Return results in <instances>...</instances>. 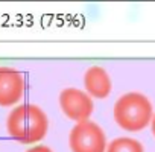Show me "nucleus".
Returning a JSON list of instances; mask_svg holds the SVG:
<instances>
[{"mask_svg":"<svg viewBox=\"0 0 155 152\" xmlns=\"http://www.w3.org/2000/svg\"><path fill=\"white\" fill-rule=\"evenodd\" d=\"M47 116L40 107L34 104H23L15 107L6 119L8 134L25 144H32L43 140L47 134Z\"/></svg>","mask_w":155,"mask_h":152,"instance_id":"nucleus-1","label":"nucleus"},{"mask_svg":"<svg viewBox=\"0 0 155 152\" xmlns=\"http://www.w3.org/2000/svg\"><path fill=\"white\" fill-rule=\"evenodd\" d=\"M152 104L143 93H125L114 104V120L125 131H141L152 122Z\"/></svg>","mask_w":155,"mask_h":152,"instance_id":"nucleus-2","label":"nucleus"},{"mask_svg":"<svg viewBox=\"0 0 155 152\" xmlns=\"http://www.w3.org/2000/svg\"><path fill=\"white\" fill-rule=\"evenodd\" d=\"M71 152H107V137L102 128L91 120L79 122L68 135Z\"/></svg>","mask_w":155,"mask_h":152,"instance_id":"nucleus-3","label":"nucleus"},{"mask_svg":"<svg viewBox=\"0 0 155 152\" xmlns=\"http://www.w3.org/2000/svg\"><path fill=\"white\" fill-rule=\"evenodd\" d=\"M59 107L62 113L74 120V122H85L93 114L94 104L91 97L78 88H65L59 94Z\"/></svg>","mask_w":155,"mask_h":152,"instance_id":"nucleus-4","label":"nucleus"},{"mask_svg":"<svg viewBox=\"0 0 155 152\" xmlns=\"http://www.w3.org/2000/svg\"><path fill=\"white\" fill-rule=\"evenodd\" d=\"M25 94L23 74L9 65H0V107H11Z\"/></svg>","mask_w":155,"mask_h":152,"instance_id":"nucleus-5","label":"nucleus"},{"mask_svg":"<svg viewBox=\"0 0 155 152\" xmlns=\"http://www.w3.org/2000/svg\"><path fill=\"white\" fill-rule=\"evenodd\" d=\"M84 85L88 94L96 99H105L111 93V79L108 71L101 65H91L84 74Z\"/></svg>","mask_w":155,"mask_h":152,"instance_id":"nucleus-6","label":"nucleus"},{"mask_svg":"<svg viewBox=\"0 0 155 152\" xmlns=\"http://www.w3.org/2000/svg\"><path fill=\"white\" fill-rule=\"evenodd\" d=\"M107 152H144V147L135 138L117 137L108 144Z\"/></svg>","mask_w":155,"mask_h":152,"instance_id":"nucleus-7","label":"nucleus"},{"mask_svg":"<svg viewBox=\"0 0 155 152\" xmlns=\"http://www.w3.org/2000/svg\"><path fill=\"white\" fill-rule=\"evenodd\" d=\"M26 152H52V149L47 147V146H44V144H37V146L28 149Z\"/></svg>","mask_w":155,"mask_h":152,"instance_id":"nucleus-8","label":"nucleus"},{"mask_svg":"<svg viewBox=\"0 0 155 152\" xmlns=\"http://www.w3.org/2000/svg\"><path fill=\"white\" fill-rule=\"evenodd\" d=\"M150 126H152V134L155 135V114H153V117H152V122H150Z\"/></svg>","mask_w":155,"mask_h":152,"instance_id":"nucleus-9","label":"nucleus"}]
</instances>
